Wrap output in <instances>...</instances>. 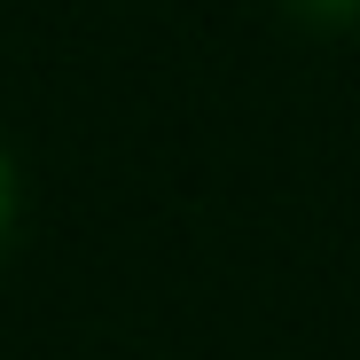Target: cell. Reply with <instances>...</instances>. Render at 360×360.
Here are the masks:
<instances>
[{"label": "cell", "mask_w": 360, "mask_h": 360, "mask_svg": "<svg viewBox=\"0 0 360 360\" xmlns=\"http://www.w3.org/2000/svg\"><path fill=\"white\" fill-rule=\"evenodd\" d=\"M8 227H16V172H8V157H0V243H8Z\"/></svg>", "instance_id": "6da1fadb"}]
</instances>
